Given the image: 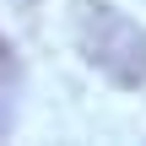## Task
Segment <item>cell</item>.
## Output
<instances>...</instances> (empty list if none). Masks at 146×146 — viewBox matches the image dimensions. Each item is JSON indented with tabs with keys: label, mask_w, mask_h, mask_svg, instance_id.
Here are the masks:
<instances>
[{
	"label": "cell",
	"mask_w": 146,
	"mask_h": 146,
	"mask_svg": "<svg viewBox=\"0 0 146 146\" xmlns=\"http://www.w3.org/2000/svg\"><path fill=\"white\" fill-rule=\"evenodd\" d=\"M76 49L114 87H146V27L130 22L119 5L81 0L76 5Z\"/></svg>",
	"instance_id": "6da1fadb"
},
{
	"label": "cell",
	"mask_w": 146,
	"mask_h": 146,
	"mask_svg": "<svg viewBox=\"0 0 146 146\" xmlns=\"http://www.w3.org/2000/svg\"><path fill=\"white\" fill-rule=\"evenodd\" d=\"M11 70H16V60H11V49H5V38H0V81H5Z\"/></svg>",
	"instance_id": "7a4b0ae2"
}]
</instances>
